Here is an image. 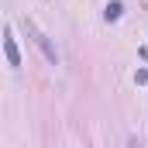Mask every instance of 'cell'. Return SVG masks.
<instances>
[{
  "label": "cell",
  "mask_w": 148,
  "mask_h": 148,
  "mask_svg": "<svg viewBox=\"0 0 148 148\" xmlns=\"http://www.w3.org/2000/svg\"><path fill=\"white\" fill-rule=\"evenodd\" d=\"M3 52H7V62H10V69H21V52H17L14 31H7V38H3Z\"/></svg>",
  "instance_id": "obj_2"
},
{
  "label": "cell",
  "mask_w": 148,
  "mask_h": 148,
  "mask_svg": "<svg viewBox=\"0 0 148 148\" xmlns=\"http://www.w3.org/2000/svg\"><path fill=\"white\" fill-rule=\"evenodd\" d=\"M21 28H24V31H28V38H31V41H35L38 48L45 52V59H48V62H59V52H55V45H52V41L45 38V31L38 28V24L31 21V17H21Z\"/></svg>",
  "instance_id": "obj_1"
},
{
  "label": "cell",
  "mask_w": 148,
  "mask_h": 148,
  "mask_svg": "<svg viewBox=\"0 0 148 148\" xmlns=\"http://www.w3.org/2000/svg\"><path fill=\"white\" fill-rule=\"evenodd\" d=\"M131 148H141V145H138V141H131Z\"/></svg>",
  "instance_id": "obj_3"
}]
</instances>
